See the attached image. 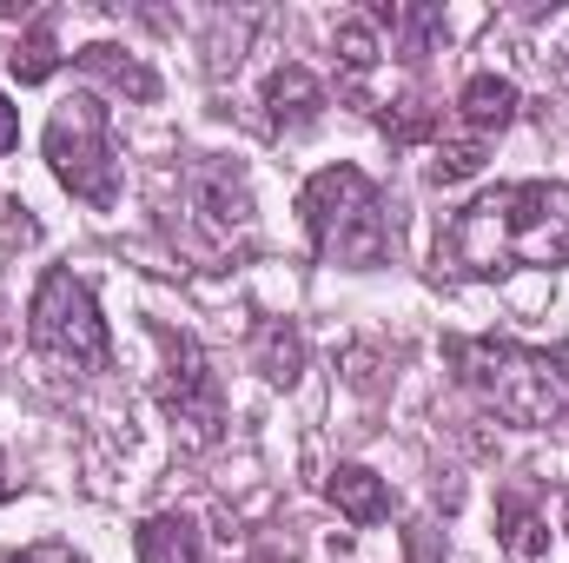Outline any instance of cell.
Wrapping results in <instances>:
<instances>
[{
    "label": "cell",
    "instance_id": "cell-2",
    "mask_svg": "<svg viewBox=\"0 0 569 563\" xmlns=\"http://www.w3.org/2000/svg\"><path fill=\"white\" fill-rule=\"evenodd\" d=\"M450 365L470 392H483V405L497 418L543 431L569 412V358L543 345H517V338H457Z\"/></svg>",
    "mask_w": 569,
    "mask_h": 563
},
{
    "label": "cell",
    "instance_id": "cell-7",
    "mask_svg": "<svg viewBox=\"0 0 569 563\" xmlns=\"http://www.w3.org/2000/svg\"><path fill=\"white\" fill-rule=\"evenodd\" d=\"M186 213L212 233V239H232L252 226V186L232 159H199L186 166Z\"/></svg>",
    "mask_w": 569,
    "mask_h": 563
},
{
    "label": "cell",
    "instance_id": "cell-14",
    "mask_svg": "<svg viewBox=\"0 0 569 563\" xmlns=\"http://www.w3.org/2000/svg\"><path fill=\"white\" fill-rule=\"evenodd\" d=\"M252 358H259V372L272 378V385H298V372H305V338H298V325H259V345H252Z\"/></svg>",
    "mask_w": 569,
    "mask_h": 563
},
{
    "label": "cell",
    "instance_id": "cell-1",
    "mask_svg": "<svg viewBox=\"0 0 569 563\" xmlns=\"http://www.w3.org/2000/svg\"><path fill=\"white\" fill-rule=\"evenodd\" d=\"M437 266L457 273H510V266H569V186H497L457 213L437 239Z\"/></svg>",
    "mask_w": 569,
    "mask_h": 563
},
{
    "label": "cell",
    "instance_id": "cell-20",
    "mask_svg": "<svg viewBox=\"0 0 569 563\" xmlns=\"http://www.w3.org/2000/svg\"><path fill=\"white\" fill-rule=\"evenodd\" d=\"M13 563H87V557H80L73 544H27Z\"/></svg>",
    "mask_w": 569,
    "mask_h": 563
},
{
    "label": "cell",
    "instance_id": "cell-17",
    "mask_svg": "<svg viewBox=\"0 0 569 563\" xmlns=\"http://www.w3.org/2000/svg\"><path fill=\"white\" fill-rule=\"evenodd\" d=\"M483 152H490V140H477V134L443 140L437 159H430V186H463V179H477V172H483Z\"/></svg>",
    "mask_w": 569,
    "mask_h": 563
},
{
    "label": "cell",
    "instance_id": "cell-19",
    "mask_svg": "<svg viewBox=\"0 0 569 563\" xmlns=\"http://www.w3.org/2000/svg\"><path fill=\"white\" fill-rule=\"evenodd\" d=\"M40 239V226H33V213H27V199H0V253H20V246H33Z\"/></svg>",
    "mask_w": 569,
    "mask_h": 563
},
{
    "label": "cell",
    "instance_id": "cell-6",
    "mask_svg": "<svg viewBox=\"0 0 569 563\" xmlns=\"http://www.w3.org/2000/svg\"><path fill=\"white\" fill-rule=\"evenodd\" d=\"M166 345V378H159V405L172 418V437L186 451H212L226 437V385L219 372L206 365V352L186 338V332H159Z\"/></svg>",
    "mask_w": 569,
    "mask_h": 563
},
{
    "label": "cell",
    "instance_id": "cell-8",
    "mask_svg": "<svg viewBox=\"0 0 569 563\" xmlns=\"http://www.w3.org/2000/svg\"><path fill=\"white\" fill-rule=\"evenodd\" d=\"M318 113H325V87H318L311 67H279V73L266 80V120H272L279 134L318 127Z\"/></svg>",
    "mask_w": 569,
    "mask_h": 563
},
{
    "label": "cell",
    "instance_id": "cell-15",
    "mask_svg": "<svg viewBox=\"0 0 569 563\" xmlns=\"http://www.w3.org/2000/svg\"><path fill=\"white\" fill-rule=\"evenodd\" d=\"M7 67H13V80H20V87H40V80H53V67H60V47H53V20H33V27L13 40Z\"/></svg>",
    "mask_w": 569,
    "mask_h": 563
},
{
    "label": "cell",
    "instance_id": "cell-18",
    "mask_svg": "<svg viewBox=\"0 0 569 563\" xmlns=\"http://www.w3.org/2000/svg\"><path fill=\"white\" fill-rule=\"evenodd\" d=\"M378 53H385V40H378V20H371V13L338 20V60H345L351 73H371V67H378Z\"/></svg>",
    "mask_w": 569,
    "mask_h": 563
},
{
    "label": "cell",
    "instance_id": "cell-12",
    "mask_svg": "<svg viewBox=\"0 0 569 563\" xmlns=\"http://www.w3.org/2000/svg\"><path fill=\"white\" fill-rule=\"evenodd\" d=\"M325 497H331L351 524H385V517H391V491H385V477H378L371 464H338L331 484H325Z\"/></svg>",
    "mask_w": 569,
    "mask_h": 563
},
{
    "label": "cell",
    "instance_id": "cell-21",
    "mask_svg": "<svg viewBox=\"0 0 569 563\" xmlns=\"http://www.w3.org/2000/svg\"><path fill=\"white\" fill-rule=\"evenodd\" d=\"M13 140H20V113L7 107V93H0V159L13 152Z\"/></svg>",
    "mask_w": 569,
    "mask_h": 563
},
{
    "label": "cell",
    "instance_id": "cell-11",
    "mask_svg": "<svg viewBox=\"0 0 569 563\" xmlns=\"http://www.w3.org/2000/svg\"><path fill=\"white\" fill-rule=\"evenodd\" d=\"M133 551H140V563H206V537L186 511H159L140 524Z\"/></svg>",
    "mask_w": 569,
    "mask_h": 563
},
{
    "label": "cell",
    "instance_id": "cell-22",
    "mask_svg": "<svg viewBox=\"0 0 569 563\" xmlns=\"http://www.w3.org/2000/svg\"><path fill=\"white\" fill-rule=\"evenodd\" d=\"M13 497V477H7V457H0V504Z\"/></svg>",
    "mask_w": 569,
    "mask_h": 563
},
{
    "label": "cell",
    "instance_id": "cell-5",
    "mask_svg": "<svg viewBox=\"0 0 569 563\" xmlns=\"http://www.w3.org/2000/svg\"><path fill=\"white\" fill-rule=\"evenodd\" d=\"M27 345H33L47 365H60V372H100V365L113 358L107 318H100V305H93L87 279H73V273L53 266L47 279L33 285V305H27Z\"/></svg>",
    "mask_w": 569,
    "mask_h": 563
},
{
    "label": "cell",
    "instance_id": "cell-3",
    "mask_svg": "<svg viewBox=\"0 0 569 563\" xmlns=\"http://www.w3.org/2000/svg\"><path fill=\"white\" fill-rule=\"evenodd\" d=\"M298 213H305V233L325 259L338 266H378L391 253V233H385V206H378V186L371 172L358 166H325L305 179L298 192Z\"/></svg>",
    "mask_w": 569,
    "mask_h": 563
},
{
    "label": "cell",
    "instance_id": "cell-9",
    "mask_svg": "<svg viewBox=\"0 0 569 563\" xmlns=\"http://www.w3.org/2000/svg\"><path fill=\"white\" fill-rule=\"evenodd\" d=\"M517 80H503V73H477V80H463V93H457V120H463V134H477V140H497L510 120H517Z\"/></svg>",
    "mask_w": 569,
    "mask_h": 563
},
{
    "label": "cell",
    "instance_id": "cell-4",
    "mask_svg": "<svg viewBox=\"0 0 569 563\" xmlns=\"http://www.w3.org/2000/svg\"><path fill=\"white\" fill-rule=\"evenodd\" d=\"M47 166L53 179L93 206V213H113L120 206V152H113V134H107V107L93 93H73L60 100V113L47 120Z\"/></svg>",
    "mask_w": 569,
    "mask_h": 563
},
{
    "label": "cell",
    "instance_id": "cell-10",
    "mask_svg": "<svg viewBox=\"0 0 569 563\" xmlns=\"http://www.w3.org/2000/svg\"><path fill=\"white\" fill-rule=\"evenodd\" d=\"M73 60H80V73L107 80V87H113V93H127V100H159V73L146 67L140 53L113 47V40H93V47H80Z\"/></svg>",
    "mask_w": 569,
    "mask_h": 563
},
{
    "label": "cell",
    "instance_id": "cell-16",
    "mask_svg": "<svg viewBox=\"0 0 569 563\" xmlns=\"http://www.w3.org/2000/svg\"><path fill=\"white\" fill-rule=\"evenodd\" d=\"M378 127H385V140L391 146H418V140L437 134V107L418 100V93H405V100H391V107L378 113Z\"/></svg>",
    "mask_w": 569,
    "mask_h": 563
},
{
    "label": "cell",
    "instance_id": "cell-13",
    "mask_svg": "<svg viewBox=\"0 0 569 563\" xmlns=\"http://www.w3.org/2000/svg\"><path fill=\"white\" fill-rule=\"evenodd\" d=\"M497 531H503V551L517 563H537L550 551V524L537 517V504H530L523 491H503V497H497Z\"/></svg>",
    "mask_w": 569,
    "mask_h": 563
}]
</instances>
